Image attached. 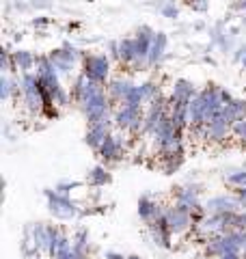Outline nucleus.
I'll return each instance as SVG.
<instances>
[{
    "label": "nucleus",
    "instance_id": "f257e3e1",
    "mask_svg": "<svg viewBox=\"0 0 246 259\" xmlns=\"http://www.w3.org/2000/svg\"><path fill=\"white\" fill-rule=\"evenodd\" d=\"M244 248V236L242 231H229L225 233V236H216L210 240L208 244V253L210 257H225L229 253H240V250Z\"/></svg>",
    "mask_w": 246,
    "mask_h": 259
},
{
    "label": "nucleus",
    "instance_id": "f03ea898",
    "mask_svg": "<svg viewBox=\"0 0 246 259\" xmlns=\"http://www.w3.org/2000/svg\"><path fill=\"white\" fill-rule=\"evenodd\" d=\"M186 209L188 207L179 205V207H173L167 216H164V221H167L171 233H182V231L188 229V225H190V216H188Z\"/></svg>",
    "mask_w": 246,
    "mask_h": 259
},
{
    "label": "nucleus",
    "instance_id": "7ed1b4c3",
    "mask_svg": "<svg viewBox=\"0 0 246 259\" xmlns=\"http://www.w3.org/2000/svg\"><path fill=\"white\" fill-rule=\"evenodd\" d=\"M151 236H153L155 246H160V248H169L171 246V229H169V225H167L164 218H158V223H153Z\"/></svg>",
    "mask_w": 246,
    "mask_h": 259
},
{
    "label": "nucleus",
    "instance_id": "20e7f679",
    "mask_svg": "<svg viewBox=\"0 0 246 259\" xmlns=\"http://www.w3.org/2000/svg\"><path fill=\"white\" fill-rule=\"evenodd\" d=\"M87 67H91V69H87V71H89V76H91L93 80H104L106 78V71L104 69H108V63H106L104 59H91Z\"/></svg>",
    "mask_w": 246,
    "mask_h": 259
},
{
    "label": "nucleus",
    "instance_id": "39448f33",
    "mask_svg": "<svg viewBox=\"0 0 246 259\" xmlns=\"http://www.w3.org/2000/svg\"><path fill=\"white\" fill-rule=\"evenodd\" d=\"M93 182H97V184H104V182H108V175H106L102 168H95L93 171Z\"/></svg>",
    "mask_w": 246,
    "mask_h": 259
},
{
    "label": "nucleus",
    "instance_id": "423d86ee",
    "mask_svg": "<svg viewBox=\"0 0 246 259\" xmlns=\"http://www.w3.org/2000/svg\"><path fill=\"white\" fill-rule=\"evenodd\" d=\"M104 259H128V257H123L121 253H114V250H108V253L104 255Z\"/></svg>",
    "mask_w": 246,
    "mask_h": 259
},
{
    "label": "nucleus",
    "instance_id": "0eeeda50",
    "mask_svg": "<svg viewBox=\"0 0 246 259\" xmlns=\"http://www.w3.org/2000/svg\"><path fill=\"white\" fill-rule=\"evenodd\" d=\"M18 59H20V65H22V67H24V69H26V67H28V65H30V56H26V54H20V56H18Z\"/></svg>",
    "mask_w": 246,
    "mask_h": 259
},
{
    "label": "nucleus",
    "instance_id": "6e6552de",
    "mask_svg": "<svg viewBox=\"0 0 246 259\" xmlns=\"http://www.w3.org/2000/svg\"><path fill=\"white\" fill-rule=\"evenodd\" d=\"M220 259H242V255H240V253H229V255L220 257Z\"/></svg>",
    "mask_w": 246,
    "mask_h": 259
},
{
    "label": "nucleus",
    "instance_id": "1a4fd4ad",
    "mask_svg": "<svg viewBox=\"0 0 246 259\" xmlns=\"http://www.w3.org/2000/svg\"><path fill=\"white\" fill-rule=\"evenodd\" d=\"M128 259H141V257H138V255H130Z\"/></svg>",
    "mask_w": 246,
    "mask_h": 259
},
{
    "label": "nucleus",
    "instance_id": "9d476101",
    "mask_svg": "<svg viewBox=\"0 0 246 259\" xmlns=\"http://www.w3.org/2000/svg\"><path fill=\"white\" fill-rule=\"evenodd\" d=\"M242 236H244V246H246V231H242Z\"/></svg>",
    "mask_w": 246,
    "mask_h": 259
},
{
    "label": "nucleus",
    "instance_id": "9b49d317",
    "mask_svg": "<svg viewBox=\"0 0 246 259\" xmlns=\"http://www.w3.org/2000/svg\"><path fill=\"white\" fill-rule=\"evenodd\" d=\"M32 259H41V257H39V255H35V257H32Z\"/></svg>",
    "mask_w": 246,
    "mask_h": 259
}]
</instances>
